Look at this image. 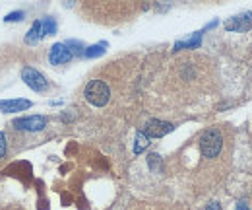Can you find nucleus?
I'll list each match as a JSON object with an SVG mask.
<instances>
[{"instance_id":"nucleus-1","label":"nucleus","mask_w":252,"mask_h":210,"mask_svg":"<svg viewBox=\"0 0 252 210\" xmlns=\"http://www.w3.org/2000/svg\"><path fill=\"white\" fill-rule=\"evenodd\" d=\"M221 148H223V136H221L219 131L210 129V131H206L202 134V138H200V152H202L204 158H216V156H219Z\"/></svg>"},{"instance_id":"nucleus-2","label":"nucleus","mask_w":252,"mask_h":210,"mask_svg":"<svg viewBox=\"0 0 252 210\" xmlns=\"http://www.w3.org/2000/svg\"><path fill=\"white\" fill-rule=\"evenodd\" d=\"M86 99L95 105V107H103L109 103L111 99V90L105 82L101 80H91L88 86H86Z\"/></svg>"},{"instance_id":"nucleus-3","label":"nucleus","mask_w":252,"mask_h":210,"mask_svg":"<svg viewBox=\"0 0 252 210\" xmlns=\"http://www.w3.org/2000/svg\"><path fill=\"white\" fill-rule=\"evenodd\" d=\"M21 80H23L25 86H29L33 92H45V90L49 88L47 78H45L39 70H35V68H31V66H25V68L21 70Z\"/></svg>"},{"instance_id":"nucleus-4","label":"nucleus","mask_w":252,"mask_h":210,"mask_svg":"<svg viewBox=\"0 0 252 210\" xmlns=\"http://www.w3.org/2000/svg\"><path fill=\"white\" fill-rule=\"evenodd\" d=\"M18 131H27V133H39L47 127V117L43 115H31V117H19L12 123Z\"/></svg>"},{"instance_id":"nucleus-5","label":"nucleus","mask_w":252,"mask_h":210,"mask_svg":"<svg viewBox=\"0 0 252 210\" xmlns=\"http://www.w3.org/2000/svg\"><path fill=\"white\" fill-rule=\"evenodd\" d=\"M173 125L171 123H167V121H159V119H151V121H147L145 125H144V134L147 136V138H163V136H167L169 133H173Z\"/></svg>"},{"instance_id":"nucleus-6","label":"nucleus","mask_w":252,"mask_h":210,"mask_svg":"<svg viewBox=\"0 0 252 210\" xmlns=\"http://www.w3.org/2000/svg\"><path fill=\"white\" fill-rule=\"evenodd\" d=\"M251 27H252V12H243V14L233 16V18H229V19L225 21V29H227V31H237V33H241V31H247V29H251Z\"/></svg>"},{"instance_id":"nucleus-7","label":"nucleus","mask_w":252,"mask_h":210,"mask_svg":"<svg viewBox=\"0 0 252 210\" xmlns=\"http://www.w3.org/2000/svg\"><path fill=\"white\" fill-rule=\"evenodd\" d=\"M68 60H72V55L66 49V45L64 43H54L51 47V51H49V62L58 66V64H66Z\"/></svg>"},{"instance_id":"nucleus-8","label":"nucleus","mask_w":252,"mask_h":210,"mask_svg":"<svg viewBox=\"0 0 252 210\" xmlns=\"http://www.w3.org/2000/svg\"><path fill=\"white\" fill-rule=\"evenodd\" d=\"M33 103L29 99H0V111L2 113H19L29 109Z\"/></svg>"},{"instance_id":"nucleus-9","label":"nucleus","mask_w":252,"mask_h":210,"mask_svg":"<svg viewBox=\"0 0 252 210\" xmlns=\"http://www.w3.org/2000/svg\"><path fill=\"white\" fill-rule=\"evenodd\" d=\"M202 43V31H196L188 41H177L175 43V51H180V49H196L200 47Z\"/></svg>"},{"instance_id":"nucleus-10","label":"nucleus","mask_w":252,"mask_h":210,"mask_svg":"<svg viewBox=\"0 0 252 210\" xmlns=\"http://www.w3.org/2000/svg\"><path fill=\"white\" fill-rule=\"evenodd\" d=\"M41 37H43V31H41V21L37 19V21L31 25V29L25 33V41H27L29 45H33V43H39V41H41Z\"/></svg>"},{"instance_id":"nucleus-11","label":"nucleus","mask_w":252,"mask_h":210,"mask_svg":"<svg viewBox=\"0 0 252 210\" xmlns=\"http://www.w3.org/2000/svg\"><path fill=\"white\" fill-rule=\"evenodd\" d=\"M107 47H109V45H107L105 41H103V43H97V45H91V47H86L84 57H86V58H97V57L105 55Z\"/></svg>"},{"instance_id":"nucleus-12","label":"nucleus","mask_w":252,"mask_h":210,"mask_svg":"<svg viewBox=\"0 0 252 210\" xmlns=\"http://www.w3.org/2000/svg\"><path fill=\"white\" fill-rule=\"evenodd\" d=\"M149 146V138L142 133V131H138V134H136V140H134V154H142L145 148Z\"/></svg>"},{"instance_id":"nucleus-13","label":"nucleus","mask_w":252,"mask_h":210,"mask_svg":"<svg viewBox=\"0 0 252 210\" xmlns=\"http://www.w3.org/2000/svg\"><path fill=\"white\" fill-rule=\"evenodd\" d=\"M41 31H43V35H54L56 33V21L53 18L41 19Z\"/></svg>"},{"instance_id":"nucleus-14","label":"nucleus","mask_w":252,"mask_h":210,"mask_svg":"<svg viewBox=\"0 0 252 210\" xmlns=\"http://www.w3.org/2000/svg\"><path fill=\"white\" fill-rule=\"evenodd\" d=\"M64 45H66V49L70 51V55H72V57H74V55H84V51H86L84 43H80V41H74V39L66 41Z\"/></svg>"},{"instance_id":"nucleus-15","label":"nucleus","mask_w":252,"mask_h":210,"mask_svg":"<svg viewBox=\"0 0 252 210\" xmlns=\"http://www.w3.org/2000/svg\"><path fill=\"white\" fill-rule=\"evenodd\" d=\"M25 18V12L23 10H16V12H10L6 18H4V21L6 23H14V21H21Z\"/></svg>"},{"instance_id":"nucleus-16","label":"nucleus","mask_w":252,"mask_h":210,"mask_svg":"<svg viewBox=\"0 0 252 210\" xmlns=\"http://www.w3.org/2000/svg\"><path fill=\"white\" fill-rule=\"evenodd\" d=\"M147 164H149V168H151L153 172H159V164H161L159 154H149V156H147Z\"/></svg>"},{"instance_id":"nucleus-17","label":"nucleus","mask_w":252,"mask_h":210,"mask_svg":"<svg viewBox=\"0 0 252 210\" xmlns=\"http://www.w3.org/2000/svg\"><path fill=\"white\" fill-rule=\"evenodd\" d=\"M6 148H8V144H6V136H4V133H0V160L4 158V154H6Z\"/></svg>"},{"instance_id":"nucleus-18","label":"nucleus","mask_w":252,"mask_h":210,"mask_svg":"<svg viewBox=\"0 0 252 210\" xmlns=\"http://www.w3.org/2000/svg\"><path fill=\"white\" fill-rule=\"evenodd\" d=\"M237 210H251V209H249V205H247L245 201H239V203H237Z\"/></svg>"},{"instance_id":"nucleus-19","label":"nucleus","mask_w":252,"mask_h":210,"mask_svg":"<svg viewBox=\"0 0 252 210\" xmlns=\"http://www.w3.org/2000/svg\"><path fill=\"white\" fill-rule=\"evenodd\" d=\"M206 210H221V207H219V203H210Z\"/></svg>"}]
</instances>
